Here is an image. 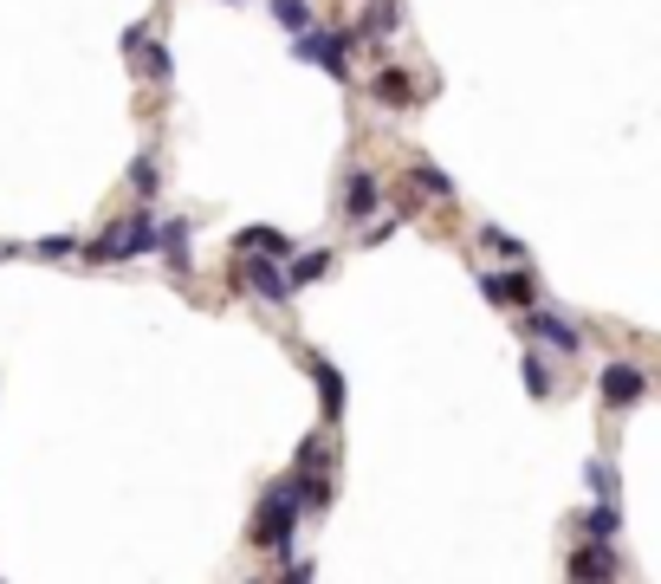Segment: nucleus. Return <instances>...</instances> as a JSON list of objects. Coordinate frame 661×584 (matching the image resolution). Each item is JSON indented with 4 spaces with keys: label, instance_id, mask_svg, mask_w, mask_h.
<instances>
[{
    "label": "nucleus",
    "instance_id": "obj_2",
    "mask_svg": "<svg viewBox=\"0 0 661 584\" xmlns=\"http://www.w3.org/2000/svg\"><path fill=\"white\" fill-rule=\"evenodd\" d=\"M364 39L351 33V27H298L293 33V59H312V66H325L331 78H351V52H357Z\"/></svg>",
    "mask_w": 661,
    "mask_h": 584
},
{
    "label": "nucleus",
    "instance_id": "obj_7",
    "mask_svg": "<svg viewBox=\"0 0 661 584\" xmlns=\"http://www.w3.org/2000/svg\"><path fill=\"white\" fill-rule=\"evenodd\" d=\"M525 331H532L539 345L564 350V357H578V350H584V331H578V318H564V311H532V318H525Z\"/></svg>",
    "mask_w": 661,
    "mask_h": 584
},
{
    "label": "nucleus",
    "instance_id": "obj_5",
    "mask_svg": "<svg viewBox=\"0 0 661 584\" xmlns=\"http://www.w3.org/2000/svg\"><path fill=\"white\" fill-rule=\"evenodd\" d=\"M596 389H603V403H610V409H635V403L649 396V370H642V364H623V357H616V364H603Z\"/></svg>",
    "mask_w": 661,
    "mask_h": 584
},
{
    "label": "nucleus",
    "instance_id": "obj_12",
    "mask_svg": "<svg viewBox=\"0 0 661 584\" xmlns=\"http://www.w3.org/2000/svg\"><path fill=\"white\" fill-rule=\"evenodd\" d=\"M312 384H318V403H325V423L344 416V370L331 357H312Z\"/></svg>",
    "mask_w": 661,
    "mask_h": 584
},
{
    "label": "nucleus",
    "instance_id": "obj_10",
    "mask_svg": "<svg viewBox=\"0 0 661 584\" xmlns=\"http://www.w3.org/2000/svg\"><path fill=\"white\" fill-rule=\"evenodd\" d=\"M234 254H273V260H293L298 240L293 234H279V228H266V221H254V228L234 234Z\"/></svg>",
    "mask_w": 661,
    "mask_h": 584
},
{
    "label": "nucleus",
    "instance_id": "obj_8",
    "mask_svg": "<svg viewBox=\"0 0 661 584\" xmlns=\"http://www.w3.org/2000/svg\"><path fill=\"white\" fill-rule=\"evenodd\" d=\"M571 578H623V558L610 552V540H584L571 558H564Z\"/></svg>",
    "mask_w": 661,
    "mask_h": 584
},
{
    "label": "nucleus",
    "instance_id": "obj_20",
    "mask_svg": "<svg viewBox=\"0 0 661 584\" xmlns=\"http://www.w3.org/2000/svg\"><path fill=\"white\" fill-rule=\"evenodd\" d=\"M137 52H144V66H149V85H169V72H176V66H169V52H162V39H144Z\"/></svg>",
    "mask_w": 661,
    "mask_h": 584
},
{
    "label": "nucleus",
    "instance_id": "obj_3",
    "mask_svg": "<svg viewBox=\"0 0 661 584\" xmlns=\"http://www.w3.org/2000/svg\"><path fill=\"white\" fill-rule=\"evenodd\" d=\"M234 286L247 299H259V306H286L293 299V279H286V267L273 254H234Z\"/></svg>",
    "mask_w": 661,
    "mask_h": 584
},
{
    "label": "nucleus",
    "instance_id": "obj_13",
    "mask_svg": "<svg viewBox=\"0 0 661 584\" xmlns=\"http://www.w3.org/2000/svg\"><path fill=\"white\" fill-rule=\"evenodd\" d=\"M616 533H623V506H616V494H610V501H596L584 513V540H616Z\"/></svg>",
    "mask_w": 661,
    "mask_h": 584
},
{
    "label": "nucleus",
    "instance_id": "obj_17",
    "mask_svg": "<svg viewBox=\"0 0 661 584\" xmlns=\"http://www.w3.org/2000/svg\"><path fill=\"white\" fill-rule=\"evenodd\" d=\"M480 240H486V254H500V260H525V240L506 228H480Z\"/></svg>",
    "mask_w": 661,
    "mask_h": 584
},
{
    "label": "nucleus",
    "instance_id": "obj_14",
    "mask_svg": "<svg viewBox=\"0 0 661 584\" xmlns=\"http://www.w3.org/2000/svg\"><path fill=\"white\" fill-rule=\"evenodd\" d=\"M396 20H403V13H396V0H369V13L357 20V39H389V33H396Z\"/></svg>",
    "mask_w": 661,
    "mask_h": 584
},
{
    "label": "nucleus",
    "instance_id": "obj_6",
    "mask_svg": "<svg viewBox=\"0 0 661 584\" xmlns=\"http://www.w3.org/2000/svg\"><path fill=\"white\" fill-rule=\"evenodd\" d=\"M480 299H486V306H532V299H539V279L513 260L506 273H480Z\"/></svg>",
    "mask_w": 661,
    "mask_h": 584
},
{
    "label": "nucleus",
    "instance_id": "obj_25",
    "mask_svg": "<svg viewBox=\"0 0 661 584\" xmlns=\"http://www.w3.org/2000/svg\"><path fill=\"white\" fill-rule=\"evenodd\" d=\"M312 572H318L312 558H286V584H305V578H312Z\"/></svg>",
    "mask_w": 661,
    "mask_h": 584
},
{
    "label": "nucleus",
    "instance_id": "obj_26",
    "mask_svg": "<svg viewBox=\"0 0 661 584\" xmlns=\"http://www.w3.org/2000/svg\"><path fill=\"white\" fill-rule=\"evenodd\" d=\"M7 254H13V247H7V240H0V260H7Z\"/></svg>",
    "mask_w": 661,
    "mask_h": 584
},
{
    "label": "nucleus",
    "instance_id": "obj_9",
    "mask_svg": "<svg viewBox=\"0 0 661 584\" xmlns=\"http://www.w3.org/2000/svg\"><path fill=\"white\" fill-rule=\"evenodd\" d=\"M369 98L389 105V111H408V105L422 98V85H415V72H403V66H383V72L369 78Z\"/></svg>",
    "mask_w": 661,
    "mask_h": 584
},
{
    "label": "nucleus",
    "instance_id": "obj_15",
    "mask_svg": "<svg viewBox=\"0 0 661 584\" xmlns=\"http://www.w3.org/2000/svg\"><path fill=\"white\" fill-rule=\"evenodd\" d=\"M415 182H422L428 201H454V176H447L441 162H415Z\"/></svg>",
    "mask_w": 661,
    "mask_h": 584
},
{
    "label": "nucleus",
    "instance_id": "obj_11",
    "mask_svg": "<svg viewBox=\"0 0 661 584\" xmlns=\"http://www.w3.org/2000/svg\"><path fill=\"white\" fill-rule=\"evenodd\" d=\"M337 201H344V215H351V221H369V215H376V201H383V189H376V176H369V169H351Z\"/></svg>",
    "mask_w": 661,
    "mask_h": 584
},
{
    "label": "nucleus",
    "instance_id": "obj_18",
    "mask_svg": "<svg viewBox=\"0 0 661 584\" xmlns=\"http://www.w3.org/2000/svg\"><path fill=\"white\" fill-rule=\"evenodd\" d=\"M273 20H279L286 33H298V27H312V0H273Z\"/></svg>",
    "mask_w": 661,
    "mask_h": 584
},
{
    "label": "nucleus",
    "instance_id": "obj_16",
    "mask_svg": "<svg viewBox=\"0 0 661 584\" xmlns=\"http://www.w3.org/2000/svg\"><path fill=\"white\" fill-rule=\"evenodd\" d=\"M331 273V254H293V273H286V279H293V286H312V279H325Z\"/></svg>",
    "mask_w": 661,
    "mask_h": 584
},
{
    "label": "nucleus",
    "instance_id": "obj_23",
    "mask_svg": "<svg viewBox=\"0 0 661 584\" xmlns=\"http://www.w3.org/2000/svg\"><path fill=\"white\" fill-rule=\"evenodd\" d=\"M525 389H532V396H551V370L539 357H525Z\"/></svg>",
    "mask_w": 661,
    "mask_h": 584
},
{
    "label": "nucleus",
    "instance_id": "obj_21",
    "mask_svg": "<svg viewBox=\"0 0 661 584\" xmlns=\"http://www.w3.org/2000/svg\"><path fill=\"white\" fill-rule=\"evenodd\" d=\"M130 189H137V201H149V195L162 189V176H156V162H149V156H137V162H130Z\"/></svg>",
    "mask_w": 661,
    "mask_h": 584
},
{
    "label": "nucleus",
    "instance_id": "obj_1",
    "mask_svg": "<svg viewBox=\"0 0 661 584\" xmlns=\"http://www.w3.org/2000/svg\"><path fill=\"white\" fill-rule=\"evenodd\" d=\"M156 234H162V221L149 215V208H137V215H124L117 228H105L91 247H85V260H137V254H156Z\"/></svg>",
    "mask_w": 661,
    "mask_h": 584
},
{
    "label": "nucleus",
    "instance_id": "obj_22",
    "mask_svg": "<svg viewBox=\"0 0 661 584\" xmlns=\"http://www.w3.org/2000/svg\"><path fill=\"white\" fill-rule=\"evenodd\" d=\"M33 254H39V260H72V254H78V240H72V234H46Z\"/></svg>",
    "mask_w": 661,
    "mask_h": 584
},
{
    "label": "nucleus",
    "instance_id": "obj_19",
    "mask_svg": "<svg viewBox=\"0 0 661 584\" xmlns=\"http://www.w3.org/2000/svg\"><path fill=\"white\" fill-rule=\"evenodd\" d=\"M293 467H331V435H325V428L298 442V462H293Z\"/></svg>",
    "mask_w": 661,
    "mask_h": 584
},
{
    "label": "nucleus",
    "instance_id": "obj_4",
    "mask_svg": "<svg viewBox=\"0 0 661 584\" xmlns=\"http://www.w3.org/2000/svg\"><path fill=\"white\" fill-rule=\"evenodd\" d=\"M293 533H298V506H293V487H266L259 501V519H254V545L259 552H293Z\"/></svg>",
    "mask_w": 661,
    "mask_h": 584
},
{
    "label": "nucleus",
    "instance_id": "obj_24",
    "mask_svg": "<svg viewBox=\"0 0 661 584\" xmlns=\"http://www.w3.org/2000/svg\"><path fill=\"white\" fill-rule=\"evenodd\" d=\"M590 487H596V501H610L616 494V474H603V462H590Z\"/></svg>",
    "mask_w": 661,
    "mask_h": 584
}]
</instances>
